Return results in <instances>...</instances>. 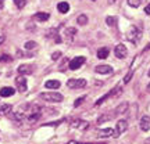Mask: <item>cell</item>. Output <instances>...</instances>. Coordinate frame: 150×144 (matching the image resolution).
Segmentation results:
<instances>
[{"label": "cell", "mask_w": 150, "mask_h": 144, "mask_svg": "<svg viewBox=\"0 0 150 144\" xmlns=\"http://www.w3.org/2000/svg\"><path fill=\"white\" fill-rule=\"evenodd\" d=\"M39 97L49 103H60L64 100V97H63L61 93H54V91H52V93H40Z\"/></svg>", "instance_id": "6da1fadb"}, {"label": "cell", "mask_w": 150, "mask_h": 144, "mask_svg": "<svg viewBox=\"0 0 150 144\" xmlns=\"http://www.w3.org/2000/svg\"><path fill=\"white\" fill-rule=\"evenodd\" d=\"M86 58L83 57V55H78V57H75V58H72L70 61V64H68V68H70L71 71H75L78 70V68H81L82 65L85 64Z\"/></svg>", "instance_id": "7a4b0ae2"}, {"label": "cell", "mask_w": 150, "mask_h": 144, "mask_svg": "<svg viewBox=\"0 0 150 144\" xmlns=\"http://www.w3.org/2000/svg\"><path fill=\"white\" fill-rule=\"evenodd\" d=\"M114 54H115V57L117 58H125L127 57V54H128V48H127V46L125 44H122V43H120V44H117L115 46V48H114Z\"/></svg>", "instance_id": "3957f363"}, {"label": "cell", "mask_w": 150, "mask_h": 144, "mask_svg": "<svg viewBox=\"0 0 150 144\" xmlns=\"http://www.w3.org/2000/svg\"><path fill=\"white\" fill-rule=\"evenodd\" d=\"M127 36H128V39L131 40V42L134 43H138V40H139V37L142 36V32H140L139 29L136 27H132L131 29L128 31V33H127Z\"/></svg>", "instance_id": "277c9868"}, {"label": "cell", "mask_w": 150, "mask_h": 144, "mask_svg": "<svg viewBox=\"0 0 150 144\" xmlns=\"http://www.w3.org/2000/svg\"><path fill=\"white\" fill-rule=\"evenodd\" d=\"M127 129H128V122L125 119H120L117 122V125H115V133H114V136L122 134L124 132H127Z\"/></svg>", "instance_id": "5b68a950"}, {"label": "cell", "mask_w": 150, "mask_h": 144, "mask_svg": "<svg viewBox=\"0 0 150 144\" xmlns=\"http://www.w3.org/2000/svg\"><path fill=\"white\" fill-rule=\"evenodd\" d=\"M67 86L70 89H81V87H85L86 86V80L85 79H70L67 82Z\"/></svg>", "instance_id": "8992f818"}, {"label": "cell", "mask_w": 150, "mask_h": 144, "mask_svg": "<svg viewBox=\"0 0 150 144\" xmlns=\"http://www.w3.org/2000/svg\"><path fill=\"white\" fill-rule=\"evenodd\" d=\"M139 126H140V130L149 132L150 130V115H143V117L140 118Z\"/></svg>", "instance_id": "52a82bcc"}, {"label": "cell", "mask_w": 150, "mask_h": 144, "mask_svg": "<svg viewBox=\"0 0 150 144\" xmlns=\"http://www.w3.org/2000/svg\"><path fill=\"white\" fill-rule=\"evenodd\" d=\"M16 94V89L14 87H10V86H6V87H1L0 89V97H11Z\"/></svg>", "instance_id": "ba28073f"}, {"label": "cell", "mask_w": 150, "mask_h": 144, "mask_svg": "<svg viewBox=\"0 0 150 144\" xmlns=\"http://www.w3.org/2000/svg\"><path fill=\"white\" fill-rule=\"evenodd\" d=\"M17 89L20 91H25L27 90V87H28V85H27V79L22 76V75H20L18 78H17Z\"/></svg>", "instance_id": "9c48e42d"}, {"label": "cell", "mask_w": 150, "mask_h": 144, "mask_svg": "<svg viewBox=\"0 0 150 144\" xmlns=\"http://www.w3.org/2000/svg\"><path fill=\"white\" fill-rule=\"evenodd\" d=\"M60 86H61V83L56 79L46 80V83H45V87L46 89H52V90H57V89H60Z\"/></svg>", "instance_id": "30bf717a"}, {"label": "cell", "mask_w": 150, "mask_h": 144, "mask_svg": "<svg viewBox=\"0 0 150 144\" xmlns=\"http://www.w3.org/2000/svg\"><path fill=\"white\" fill-rule=\"evenodd\" d=\"M97 74H102V75H106V74H111L112 72V67L110 65H97L96 68H95Z\"/></svg>", "instance_id": "8fae6325"}, {"label": "cell", "mask_w": 150, "mask_h": 144, "mask_svg": "<svg viewBox=\"0 0 150 144\" xmlns=\"http://www.w3.org/2000/svg\"><path fill=\"white\" fill-rule=\"evenodd\" d=\"M17 71H18V74L22 75V76H24V75H31L32 74V67L28 65V64H22V65L18 67V70Z\"/></svg>", "instance_id": "7c38bea8"}, {"label": "cell", "mask_w": 150, "mask_h": 144, "mask_svg": "<svg viewBox=\"0 0 150 144\" xmlns=\"http://www.w3.org/2000/svg\"><path fill=\"white\" fill-rule=\"evenodd\" d=\"M128 108H129L128 103H121V104L114 110V114H115V115H122V114H125V112L128 111Z\"/></svg>", "instance_id": "4fadbf2b"}, {"label": "cell", "mask_w": 150, "mask_h": 144, "mask_svg": "<svg viewBox=\"0 0 150 144\" xmlns=\"http://www.w3.org/2000/svg\"><path fill=\"white\" fill-rule=\"evenodd\" d=\"M114 133H115V130L111 128H106V129H100L99 130L100 137H111V136H114Z\"/></svg>", "instance_id": "5bb4252c"}, {"label": "cell", "mask_w": 150, "mask_h": 144, "mask_svg": "<svg viewBox=\"0 0 150 144\" xmlns=\"http://www.w3.org/2000/svg\"><path fill=\"white\" fill-rule=\"evenodd\" d=\"M57 10H59L61 14H67V13L70 11V4H68L67 1H60L59 4H57Z\"/></svg>", "instance_id": "9a60e30c"}, {"label": "cell", "mask_w": 150, "mask_h": 144, "mask_svg": "<svg viewBox=\"0 0 150 144\" xmlns=\"http://www.w3.org/2000/svg\"><path fill=\"white\" fill-rule=\"evenodd\" d=\"M36 21H40V22H46L50 18V14L49 13H36L35 17H33Z\"/></svg>", "instance_id": "2e32d148"}, {"label": "cell", "mask_w": 150, "mask_h": 144, "mask_svg": "<svg viewBox=\"0 0 150 144\" xmlns=\"http://www.w3.org/2000/svg\"><path fill=\"white\" fill-rule=\"evenodd\" d=\"M108 54H110V50H108L107 47H102V48L97 50V58L104 60V58H107L108 57Z\"/></svg>", "instance_id": "e0dca14e"}, {"label": "cell", "mask_w": 150, "mask_h": 144, "mask_svg": "<svg viewBox=\"0 0 150 144\" xmlns=\"http://www.w3.org/2000/svg\"><path fill=\"white\" fill-rule=\"evenodd\" d=\"M10 112H11L10 104H1L0 105V115H8Z\"/></svg>", "instance_id": "ac0fdd59"}, {"label": "cell", "mask_w": 150, "mask_h": 144, "mask_svg": "<svg viewBox=\"0 0 150 144\" xmlns=\"http://www.w3.org/2000/svg\"><path fill=\"white\" fill-rule=\"evenodd\" d=\"M8 117H10L11 119H14V121H20V122L24 119V115H22L21 112H10Z\"/></svg>", "instance_id": "d6986e66"}, {"label": "cell", "mask_w": 150, "mask_h": 144, "mask_svg": "<svg viewBox=\"0 0 150 144\" xmlns=\"http://www.w3.org/2000/svg\"><path fill=\"white\" fill-rule=\"evenodd\" d=\"M65 37H68V39H72V37L76 35V29L75 28H67L65 29V32H64Z\"/></svg>", "instance_id": "ffe728a7"}, {"label": "cell", "mask_w": 150, "mask_h": 144, "mask_svg": "<svg viewBox=\"0 0 150 144\" xmlns=\"http://www.w3.org/2000/svg\"><path fill=\"white\" fill-rule=\"evenodd\" d=\"M76 22H78V25H86V24H88V15H86V14H81V15H78Z\"/></svg>", "instance_id": "44dd1931"}, {"label": "cell", "mask_w": 150, "mask_h": 144, "mask_svg": "<svg viewBox=\"0 0 150 144\" xmlns=\"http://www.w3.org/2000/svg\"><path fill=\"white\" fill-rule=\"evenodd\" d=\"M106 24H107V27H115V24H117V18L112 15H108L106 17Z\"/></svg>", "instance_id": "7402d4cb"}, {"label": "cell", "mask_w": 150, "mask_h": 144, "mask_svg": "<svg viewBox=\"0 0 150 144\" xmlns=\"http://www.w3.org/2000/svg\"><path fill=\"white\" fill-rule=\"evenodd\" d=\"M112 118V115H107V114H103L100 118H97V123L99 125H102V123H104V122H107V121H110Z\"/></svg>", "instance_id": "603a6c76"}, {"label": "cell", "mask_w": 150, "mask_h": 144, "mask_svg": "<svg viewBox=\"0 0 150 144\" xmlns=\"http://www.w3.org/2000/svg\"><path fill=\"white\" fill-rule=\"evenodd\" d=\"M127 1H128L129 7H134V8H136V7H139L142 4V0H127Z\"/></svg>", "instance_id": "cb8c5ba5"}, {"label": "cell", "mask_w": 150, "mask_h": 144, "mask_svg": "<svg viewBox=\"0 0 150 144\" xmlns=\"http://www.w3.org/2000/svg\"><path fill=\"white\" fill-rule=\"evenodd\" d=\"M39 118H40V114H39V112H35V114H32V115L28 117V121H29L31 123H33V122H36Z\"/></svg>", "instance_id": "d4e9b609"}, {"label": "cell", "mask_w": 150, "mask_h": 144, "mask_svg": "<svg viewBox=\"0 0 150 144\" xmlns=\"http://www.w3.org/2000/svg\"><path fill=\"white\" fill-rule=\"evenodd\" d=\"M11 61H13V58L8 54H1L0 55V63H11Z\"/></svg>", "instance_id": "484cf974"}, {"label": "cell", "mask_w": 150, "mask_h": 144, "mask_svg": "<svg viewBox=\"0 0 150 144\" xmlns=\"http://www.w3.org/2000/svg\"><path fill=\"white\" fill-rule=\"evenodd\" d=\"M132 76H134V70H131V71L128 72V74L124 76V80H122V82L125 83V85H127V83H129V80L132 79Z\"/></svg>", "instance_id": "4316f807"}, {"label": "cell", "mask_w": 150, "mask_h": 144, "mask_svg": "<svg viewBox=\"0 0 150 144\" xmlns=\"http://www.w3.org/2000/svg\"><path fill=\"white\" fill-rule=\"evenodd\" d=\"M24 47L27 48V50H33V48L38 47V44L35 42H32V40H31V42H27V43H25V44H24Z\"/></svg>", "instance_id": "83f0119b"}, {"label": "cell", "mask_w": 150, "mask_h": 144, "mask_svg": "<svg viewBox=\"0 0 150 144\" xmlns=\"http://www.w3.org/2000/svg\"><path fill=\"white\" fill-rule=\"evenodd\" d=\"M108 97H111V94H110V93H107V94H104V96L103 97H100V98H99V100H96V103H95V105H100V104H102L103 101H106V100H107Z\"/></svg>", "instance_id": "f1b7e54d"}, {"label": "cell", "mask_w": 150, "mask_h": 144, "mask_svg": "<svg viewBox=\"0 0 150 144\" xmlns=\"http://www.w3.org/2000/svg\"><path fill=\"white\" fill-rule=\"evenodd\" d=\"M13 1H14L16 7H18V8H22V7H25V4H27V0H13Z\"/></svg>", "instance_id": "f546056e"}, {"label": "cell", "mask_w": 150, "mask_h": 144, "mask_svg": "<svg viewBox=\"0 0 150 144\" xmlns=\"http://www.w3.org/2000/svg\"><path fill=\"white\" fill-rule=\"evenodd\" d=\"M85 100H86V97H85V96L79 97V98H76V100L74 101V107H79V105H81V104H82L83 101H85Z\"/></svg>", "instance_id": "4dcf8cb0"}, {"label": "cell", "mask_w": 150, "mask_h": 144, "mask_svg": "<svg viewBox=\"0 0 150 144\" xmlns=\"http://www.w3.org/2000/svg\"><path fill=\"white\" fill-rule=\"evenodd\" d=\"M89 128V123L85 122V121H81L79 123V126H78V129H81V130H85V129Z\"/></svg>", "instance_id": "1f68e13d"}, {"label": "cell", "mask_w": 150, "mask_h": 144, "mask_svg": "<svg viewBox=\"0 0 150 144\" xmlns=\"http://www.w3.org/2000/svg\"><path fill=\"white\" fill-rule=\"evenodd\" d=\"M60 57H61V51H54V53L52 54V60H53V61H57Z\"/></svg>", "instance_id": "d6a6232c"}, {"label": "cell", "mask_w": 150, "mask_h": 144, "mask_svg": "<svg viewBox=\"0 0 150 144\" xmlns=\"http://www.w3.org/2000/svg\"><path fill=\"white\" fill-rule=\"evenodd\" d=\"M79 123H81V121L79 119H75V121H72V122H71V128H76L78 129V126H79Z\"/></svg>", "instance_id": "836d02e7"}, {"label": "cell", "mask_w": 150, "mask_h": 144, "mask_svg": "<svg viewBox=\"0 0 150 144\" xmlns=\"http://www.w3.org/2000/svg\"><path fill=\"white\" fill-rule=\"evenodd\" d=\"M145 13H146V14H147V15H150V3H149V4H147V6H146V7H145Z\"/></svg>", "instance_id": "e575fe53"}, {"label": "cell", "mask_w": 150, "mask_h": 144, "mask_svg": "<svg viewBox=\"0 0 150 144\" xmlns=\"http://www.w3.org/2000/svg\"><path fill=\"white\" fill-rule=\"evenodd\" d=\"M67 144H79L78 141H75V140H71V141H68Z\"/></svg>", "instance_id": "d590c367"}, {"label": "cell", "mask_w": 150, "mask_h": 144, "mask_svg": "<svg viewBox=\"0 0 150 144\" xmlns=\"http://www.w3.org/2000/svg\"><path fill=\"white\" fill-rule=\"evenodd\" d=\"M147 50H150V43H149V44H147V46H146L145 48H143V51H147Z\"/></svg>", "instance_id": "8d00e7d4"}, {"label": "cell", "mask_w": 150, "mask_h": 144, "mask_svg": "<svg viewBox=\"0 0 150 144\" xmlns=\"http://www.w3.org/2000/svg\"><path fill=\"white\" fill-rule=\"evenodd\" d=\"M107 1H108V4H114V3H115L117 0H107Z\"/></svg>", "instance_id": "74e56055"}, {"label": "cell", "mask_w": 150, "mask_h": 144, "mask_svg": "<svg viewBox=\"0 0 150 144\" xmlns=\"http://www.w3.org/2000/svg\"><path fill=\"white\" fill-rule=\"evenodd\" d=\"M3 42H4V36H0V44H1Z\"/></svg>", "instance_id": "f35d334b"}, {"label": "cell", "mask_w": 150, "mask_h": 144, "mask_svg": "<svg viewBox=\"0 0 150 144\" xmlns=\"http://www.w3.org/2000/svg\"><path fill=\"white\" fill-rule=\"evenodd\" d=\"M146 90H147V91H149V93H150V83H149V85H147V87H146Z\"/></svg>", "instance_id": "ab89813d"}, {"label": "cell", "mask_w": 150, "mask_h": 144, "mask_svg": "<svg viewBox=\"0 0 150 144\" xmlns=\"http://www.w3.org/2000/svg\"><path fill=\"white\" fill-rule=\"evenodd\" d=\"M145 143H146V144H150V139H146V140H145Z\"/></svg>", "instance_id": "60d3db41"}, {"label": "cell", "mask_w": 150, "mask_h": 144, "mask_svg": "<svg viewBox=\"0 0 150 144\" xmlns=\"http://www.w3.org/2000/svg\"><path fill=\"white\" fill-rule=\"evenodd\" d=\"M147 75H149V76H150V70H149V72H147Z\"/></svg>", "instance_id": "b9f144b4"}, {"label": "cell", "mask_w": 150, "mask_h": 144, "mask_svg": "<svg viewBox=\"0 0 150 144\" xmlns=\"http://www.w3.org/2000/svg\"><path fill=\"white\" fill-rule=\"evenodd\" d=\"M0 10H1V6H0Z\"/></svg>", "instance_id": "7bdbcfd3"}, {"label": "cell", "mask_w": 150, "mask_h": 144, "mask_svg": "<svg viewBox=\"0 0 150 144\" xmlns=\"http://www.w3.org/2000/svg\"><path fill=\"white\" fill-rule=\"evenodd\" d=\"M92 1H96V0H92Z\"/></svg>", "instance_id": "ee69618b"}]
</instances>
